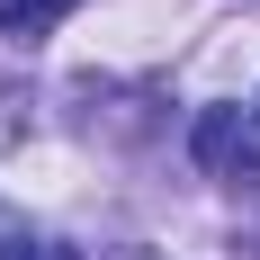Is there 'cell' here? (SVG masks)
I'll list each match as a JSON object with an SVG mask.
<instances>
[{
    "label": "cell",
    "mask_w": 260,
    "mask_h": 260,
    "mask_svg": "<svg viewBox=\"0 0 260 260\" xmlns=\"http://www.w3.org/2000/svg\"><path fill=\"white\" fill-rule=\"evenodd\" d=\"M188 144H198V161L215 180H242V188L260 180V117H242V108H207Z\"/></svg>",
    "instance_id": "6da1fadb"
},
{
    "label": "cell",
    "mask_w": 260,
    "mask_h": 260,
    "mask_svg": "<svg viewBox=\"0 0 260 260\" xmlns=\"http://www.w3.org/2000/svg\"><path fill=\"white\" fill-rule=\"evenodd\" d=\"M63 9H81V0H0V36H45Z\"/></svg>",
    "instance_id": "7a4b0ae2"
},
{
    "label": "cell",
    "mask_w": 260,
    "mask_h": 260,
    "mask_svg": "<svg viewBox=\"0 0 260 260\" xmlns=\"http://www.w3.org/2000/svg\"><path fill=\"white\" fill-rule=\"evenodd\" d=\"M0 260H72V251L45 242V234H0Z\"/></svg>",
    "instance_id": "3957f363"
}]
</instances>
